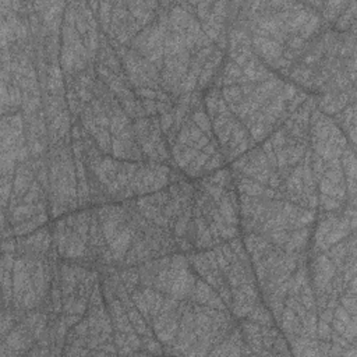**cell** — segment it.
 Here are the masks:
<instances>
[{
  "mask_svg": "<svg viewBox=\"0 0 357 357\" xmlns=\"http://www.w3.org/2000/svg\"><path fill=\"white\" fill-rule=\"evenodd\" d=\"M49 163V211L53 218L78 208V188L74 156L68 139L53 144Z\"/></svg>",
  "mask_w": 357,
  "mask_h": 357,
  "instance_id": "3",
  "label": "cell"
},
{
  "mask_svg": "<svg viewBox=\"0 0 357 357\" xmlns=\"http://www.w3.org/2000/svg\"><path fill=\"white\" fill-rule=\"evenodd\" d=\"M205 107L225 160L237 159L257 144L247 127L229 109L222 96L220 88L212 86L208 91Z\"/></svg>",
  "mask_w": 357,
  "mask_h": 357,
  "instance_id": "2",
  "label": "cell"
},
{
  "mask_svg": "<svg viewBox=\"0 0 357 357\" xmlns=\"http://www.w3.org/2000/svg\"><path fill=\"white\" fill-rule=\"evenodd\" d=\"M91 209L70 213L53 225V244L61 259L91 266L89 255Z\"/></svg>",
  "mask_w": 357,
  "mask_h": 357,
  "instance_id": "4",
  "label": "cell"
},
{
  "mask_svg": "<svg viewBox=\"0 0 357 357\" xmlns=\"http://www.w3.org/2000/svg\"><path fill=\"white\" fill-rule=\"evenodd\" d=\"M132 126L144 160L170 165L172 153L169 152V144L160 128L158 116L135 119L132 120Z\"/></svg>",
  "mask_w": 357,
  "mask_h": 357,
  "instance_id": "5",
  "label": "cell"
},
{
  "mask_svg": "<svg viewBox=\"0 0 357 357\" xmlns=\"http://www.w3.org/2000/svg\"><path fill=\"white\" fill-rule=\"evenodd\" d=\"M169 145L178 169L194 178L212 173L226 162L213 137L211 119L201 96L192 103L188 116Z\"/></svg>",
  "mask_w": 357,
  "mask_h": 357,
  "instance_id": "1",
  "label": "cell"
}]
</instances>
